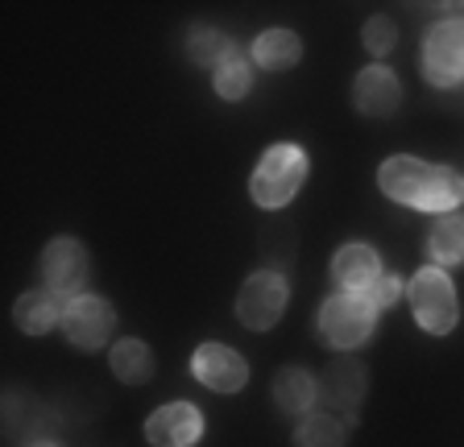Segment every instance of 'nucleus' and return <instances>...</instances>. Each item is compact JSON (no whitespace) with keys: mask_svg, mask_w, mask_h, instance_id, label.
<instances>
[{"mask_svg":"<svg viewBox=\"0 0 464 447\" xmlns=\"http://www.w3.org/2000/svg\"><path fill=\"white\" fill-rule=\"evenodd\" d=\"M377 186L394 199V204L419 207V212H456L464 199V178L448 166H431L423 157L398 154L386 157L377 170Z\"/></svg>","mask_w":464,"mask_h":447,"instance_id":"f257e3e1","label":"nucleus"},{"mask_svg":"<svg viewBox=\"0 0 464 447\" xmlns=\"http://www.w3.org/2000/svg\"><path fill=\"white\" fill-rule=\"evenodd\" d=\"M303 183H307V154L299 146L282 141V146H270L261 154L257 170L249 178V195L253 204L266 207V212H282L299 195Z\"/></svg>","mask_w":464,"mask_h":447,"instance_id":"f03ea898","label":"nucleus"},{"mask_svg":"<svg viewBox=\"0 0 464 447\" xmlns=\"http://www.w3.org/2000/svg\"><path fill=\"white\" fill-rule=\"evenodd\" d=\"M406 299H411V311H415L419 328L431 331V336H448L460 319V302H456V286L440 265H423V270L406 282Z\"/></svg>","mask_w":464,"mask_h":447,"instance_id":"7ed1b4c3","label":"nucleus"},{"mask_svg":"<svg viewBox=\"0 0 464 447\" xmlns=\"http://www.w3.org/2000/svg\"><path fill=\"white\" fill-rule=\"evenodd\" d=\"M377 328V307L365 294L340 290L319 307V336L328 348H361Z\"/></svg>","mask_w":464,"mask_h":447,"instance_id":"20e7f679","label":"nucleus"},{"mask_svg":"<svg viewBox=\"0 0 464 447\" xmlns=\"http://www.w3.org/2000/svg\"><path fill=\"white\" fill-rule=\"evenodd\" d=\"M290 302V286L278 270H257L237 294V323L249 331H270Z\"/></svg>","mask_w":464,"mask_h":447,"instance_id":"39448f33","label":"nucleus"},{"mask_svg":"<svg viewBox=\"0 0 464 447\" xmlns=\"http://www.w3.org/2000/svg\"><path fill=\"white\" fill-rule=\"evenodd\" d=\"M423 75L431 88H456L464 79V21H435L423 38Z\"/></svg>","mask_w":464,"mask_h":447,"instance_id":"423d86ee","label":"nucleus"},{"mask_svg":"<svg viewBox=\"0 0 464 447\" xmlns=\"http://www.w3.org/2000/svg\"><path fill=\"white\" fill-rule=\"evenodd\" d=\"M63 336L67 344L83 352H100L116 331V311L112 302L96 299V294H79V299H67V311H63Z\"/></svg>","mask_w":464,"mask_h":447,"instance_id":"0eeeda50","label":"nucleus"},{"mask_svg":"<svg viewBox=\"0 0 464 447\" xmlns=\"http://www.w3.org/2000/svg\"><path fill=\"white\" fill-rule=\"evenodd\" d=\"M191 377L212 394H241L249 385V365L241 352L224 348V344H199L191 357Z\"/></svg>","mask_w":464,"mask_h":447,"instance_id":"6e6552de","label":"nucleus"},{"mask_svg":"<svg viewBox=\"0 0 464 447\" xmlns=\"http://www.w3.org/2000/svg\"><path fill=\"white\" fill-rule=\"evenodd\" d=\"M42 278L54 294L63 299H79L87 282V249L75 241V236H54L42 253Z\"/></svg>","mask_w":464,"mask_h":447,"instance_id":"1a4fd4ad","label":"nucleus"},{"mask_svg":"<svg viewBox=\"0 0 464 447\" xmlns=\"http://www.w3.org/2000/svg\"><path fill=\"white\" fill-rule=\"evenodd\" d=\"M145 439L154 447H195L203 439V414L191 402H166L145 418Z\"/></svg>","mask_w":464,"mask_h":447,"instance_id":"9d476101","label":"nucleus"},{"mask_svg":"<svg viewBox=\"0 0 464 447\" xmlns=\"http://www.w3.org/2000/svg\"><path fill=\"white\" fill-rule=\"evenodd\" d=\"M353 104H357L361 117H394L398 104H402V83L390 67H365L353 83Z\"/></svg>","mask_w":464,"mask_h":447,"instance_id":"9b49d317","label":"nucleus"},{"mask_svg":"<svg viewBox=\"0 0 464 447\" xmlns=\"http://www.w3.org/2000/svg\"><path fill=\"white\" fill-rule=\"evenodd\" d=\"M332 278H336L340 290L365 294L369 286L382 278V257H377V249L353 241V244H344V249L332 257Z\"/></svg>","mask_w":464,"mask_h":447,"instance_id":"f8f14e48","label":"nucleus"},{"mask_svg":"<svg viewBox=\"0 0 464 447\" xmlns=\"http://www.w3.org/2000/svg\"><path fill=\"white\" fill-rule=\"evenodd\" d=\"M63 311H67V299L54 294L50 286H42V290L21 294L17 307H13V319H17V328L25 331V336H46L50 328L63 323Z\"/></svg>","mask_w":464,"mask_h":447,"instance_id":"ddd939ff","label":"nucleus"},{"mask_svg":"<svg viewBox=\"0 0 464 447\" xmlns=\"http://www.w3.org/2000/svg\"><path fill=\"white\" fill-rule=\"evenodd\" d=\"M315 398H319V381L299 365H286L274 377V402H278L282 414H311Z\"/></svg>","mask_w":464,"mask_h":447,"instance_id":"4468645a","label":"nucleus"},{"mask_svg":"<svg viewBox=\"0 0 464 447\" xmlns=\"http://www.w3.org/2000/svg\"><path fill=\"white\" fill-rule=\"evenodd\" d=\"M319 394L332 402V410L353 414V410H357V402H361V394H365V369H361L357 360H336V365L324 373Z\"/></svg>","mask_w":464,"mask_h":447,"instance_id":"2eb2a0df","label":"nucleus"},{"mask_svg":"<svg viewBox=\"0 0 464 447\" xmlns=\"http://www.w3.org/2000/svg\"><path fill=\"white\" fill-rule=\"evenodd\" d=\"M108 369L116 373V381L125 385H145L154 377V352L145 348L141 340H116L108 348Z\"/></svg>","mask_w":464,"mask_h":447,"instance_id":"dca6fc26","label":"nucleus"},{"mask_svg":"<svg viewBox=\"0 0 464 447\" xmlns=\"http://www.w3.org/2000/svg\"><path fill=\"white\" fill-rule=\"evenodd\" d=\"M303 59V42L295 30H266L253 42V62L266 71H290Z\"/></svg>","mask_w":464,"mask_h":447,"instance_id":"f3484780","label":"nucleus"},{"mask_svg":"<svg viewBox=\"0 0 464 447\" xmlns=\"http://www.w3.org/2000/svg\"><path fill=\"white\" fill-rule=\"evenodd\" d=\"M348 427L336 418V410H319V414H303L299 431H295V447H344Z\"/></svg>","mask_w":464,"mask_h":447,"instance_id":"a211bd4d","label":"nucleus"},{"mask_svg":"<svg viewBox=\"0 0 464 447\" xmlns=\"http://www.w3.org/2000/svg\"><path fill=\"white\" fill-rule=\"evenodd\" d=\"M427 253L435 265H460L464 262V215H444L435 220L427 236Z\"/></svg>","mask_w":464,"mask_h":447,"instance_id":"6ab92c4d","label":"nucleus"},{"mask_svg":"<svg viewBox=\"0 0 464 447\" xmlns=\"http://www.w3.org/2000/svg\"><path fill=\"white\" fill-rule=\"evenodd\" d=\"M212 83H216V96L220 100H245L253 88V62L245 59L241 50H232L228 59L212 71Z\"/></svg>","mask_w":464,"mask_h":447,"instance_id":"aec40b11","label":"nucleus"},{"mask_svg":"<svg viewBox=\"0 0 464 447\" xmlns=\"http://www.w3.org/2000/svg\"><path fill=\"white\" fill-rule=\"evenodd\" d=\"M187 50H191V62L216 71L232 54V42L224 38L220 30H208V25H199V30H191V38H187Z\"/></svg>","mask_w":464,"mask_h":447,"instance_id":"412c9836","label":"nucleus"},{"mask_svg":"<svg viewBox=\"0 0 464 447\" xmlns=\"http://www.w3.org/2000/svg\"><path fill=\"white\" fill-rule=\"evenodd\" d=\"M361 42H365L369 54H377V59H386L390 50L398 46V25L390 17H369L365 30H361Z\"/></svg>","mask_w":464,"mask_h":447,"instance_id":"4be33fe9","label":"nucleus"},{"mask_svg":"<svg viewBox=\"0 0 464 447\" xmlns=\"http://www.w3.org/2000/svg\"><path fill=\"white\" fill-rule=\"evenodd\" d=\"M398 294H402V278H390V273H382L373 286L365 290V299L373 302L377 311H386V307H394L398 302Z\"/></svg>","mask_w":464,"mask_h":447,"instance_id":"5701e85b","label":"nucleus"},{"mask_svg":"<svg viewBox=\"0 0 464 447\" xmlns=\"http://www.w3.org/2000/svg\"><path fill=\"white\" fill-rule=\"evenodd\" d=\"M29 447H58V443H50V439H38V443H29Z\"/></svg>","mask_w":464,"mask_h":447,"instance_id":"b1692460","label":"nucleus"}]
</instances>
